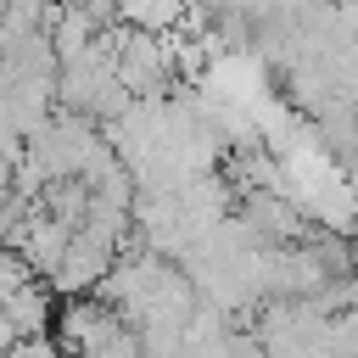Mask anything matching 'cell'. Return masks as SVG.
Wrapping results in <instances>:
<instances>
[{
	"instance_id": "1",
	"label": "cell",
	"mask_w": 358,
	"mask_h": 358,
	"mask_svg": "<svg viewBox=\"0 0 358 358\" xmlns=\"http://www.w3.org/2000/svg\"><path fill=\"white\" fill-rule=\"evenodd\" d=\"M117 263V252L112 246H101V241H90V235H73L67 241V257H62V268L45 280L50 285V296H90L101 280H106V268Z\"/></svg>"
},
{
	"instance_id": "2",
	"label": "cell",
	"mask_w": 358,
	"mask_h": 358,
	"mask_svg": "<svg viewBox=\"0 0 358 358\" xmlns=\"http://www.w3.org/2000/svg\"><path fill=\"white\" fill-rule=\"evenodd\" d=\"M67 241H73V229H62L56 218H45V213L34 207L11 252H17V257H22V263H28L34 274H39V280H50V274L62 268V257H67Z\"/></svg>"
},
{
	"instance_id": "3",
	"label": "cell",
	"mask_w": 358,
	"mask_h": 358,
	"mask_svg": "<svg viewBox=\"0 0 358 358\" xmlns=\"http://www.w3.org/2000/svg\"><path fill=\"white\" fill-rule=\"evenodd\" d=\"M0 313L11 319L17 341H39V336H50L56 296H50V285H45V280H34V285H22L17 296H6V302H0Z\"/></svg>"
},
{
	"instance_id": "4",
	"label": "cell",
	"mask_w": 358,
	"mask_h": 358,
	"mask_svg": "<svg viewBox=\"0 0 358 358\" xmlns=\"http://www.w3.org/2000/svg\"><path fill=\"white\" fill-rule=\"evenodd\" d=\"M34 280H39V274H34L17 252H6V246H0V302H6V296H17V291H22V285H34Z\"/></svg>"
},
{
	"instance_id": "5",
	"label": "cell",
	"mask_w": 358,
	"mask_h": 358,
	"mask_svg": "<svg viewBox=\"0 0 358 358\" xmlns=\"http://www.w3.org/2000/svg\"><path fill=\"white\" fill-rule=\"evenodd\" d=\"M90 358H145V347L134 341V330H117V336H112V341H101Z\"/></svg>"
},
{
	"instance_id": "6",
	"label": "cell",
	"mask_w": 358,
	"mask_h": 358,
	"mask_svg": "<svg viewBox=\"0 0 358 358\" xmlns=\"http://www.w3.org/2000/svg\"><path fill=\"white\" fill-rule=\"evenodd\" d=\"M11 347H17V330H11V319L0 313V352H11Z\"/></svg>"
}]
</instances>
